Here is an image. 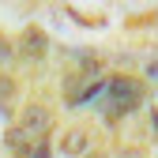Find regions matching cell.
Segmentation results:
<instances>
[{
  "instance_id": "cell-1",
  "label": "cell",
  "mask_w": 158,
  "mask_h": 158,
  "mask_svg": "<svg viewBox=\"0 0 158 158\" xmlns=\"http://www.w3.org/2000/svg\"><path fill=\"white\" fill-rule=\"evenodd\" d=\"M102 90H106V94H102V113H106V121H117V117L132 113L135 106L143 102V87L135 83V79H128V75L106 79Z\"/></svg>"
},
{
  "instance_id": "cell-2",
  "label": "cell",
  "mask_w": 158,
  "mask_h": 158,
  "mask_svg": "<svg viewBox=\"0 0 158 158\" xmlns=\"http://www.w3.org/2000/svg\"><path fill=\"white\" fill-rule=\"evenodd\" d=\"M19 128H23V135L27 139H42V135H49V128H53V113L45 109V106H27L23 109V117H19Z\"/></svg>"
},
{
  "instance_id": "cell-3",
  "label": "cell",
  "mask_w": 158,
  "mask_h": 158,
  "mask_svg": "<svg viewBox=\"0 0 158 158\" xmlns=\"http://www.w3.org/2000/svg\"><path fill=\"white\" fill-rule=\"evenodd\" d=\"M19 49H23L27 56H42V53L49 49V38L38 30V27H27L23 34H19Z\"/></svg>"
},
{
  "instance_id": "cell-4",
  "label": "cell",
  "mask_w": 158,
  "mask_h": 158,
  "mask_svg": "<svg viewBox=\"0 0 158 158\" xmlns=\"http://www.w3.org/2000/svg\"><path fill=\"white\" fill-rule=\"evenodd\" d=\"M83 151H87V132H68L64 135V154L75 158V154H83Z\"/></svg>"
},
{
  "instance_id": "cell-5",
  "label": "cell",
  "mask_w": 158,
  "mask_h": 158,
  "mask_svg": "<svg viewBox=\"0 0 158 158\" xmlns=\"http://www.w3.org/2000/svg\"><path fill=\"white\" fill-rule=\"evenodd\" d=\"M11 56H15V53H11V42H8V38H0V64H8Z\"/></svg>"
},
{
  "instance_id": "cell-6",
  "label": "cell",
  "mask_w": 158,
  "mask_h": 158,
  "mask_svg": "<svg viewBox=\"0 0 158 158\" xmlns=\"http://www.w3.org/2000/svg\"><path fill=\"white\" fill-rule=\"evenodd\" d=\"M11 94H15V83L8 75H0V98H11Z\"/></svg>"
},
{
  "instance_id": "cell-7",
  "label": "cell",
  "mask_w": 158,
  "mask_h": 158,
  "mask_svg": "<svg viewBox=\"0 0 158 158\" xmlns=\"http://www.w3.org/2000/svg\"><path fill=\"white\" fill-rule=\"evenodd\" d=\"M121 158H139V154H135V151H124V154H121Z\"/></svg>"
}]
</instances>
